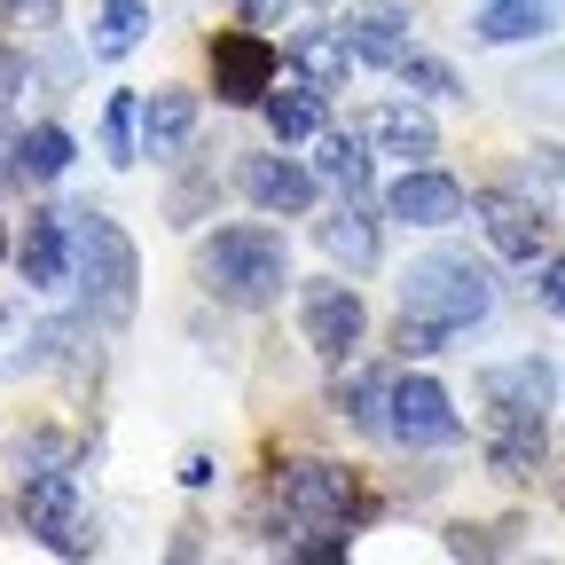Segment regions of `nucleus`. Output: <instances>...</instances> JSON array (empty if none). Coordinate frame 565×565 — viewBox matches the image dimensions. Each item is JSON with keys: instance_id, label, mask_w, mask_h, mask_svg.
<instances>
[{"instance_id": "obj_18", "label": "nucleus", "mask_w": 565, "mask_h": 565, "mask_svg": "<svg viewBox=\"0 0 565 565\" xmlns=\"http://www.w3.org/2000/svg\"><path fill=\"white\" fill-rule=\"evenodd\" d=\"M71 158H79V141H71V126H55V118L24 126V134L9 141V173H17L24 189H47V181H63V173H71Z\"/></svg>"}, {"instance_id": "obj_2", "label": "nucleus", "mask_w": 565, "mask_h": 565, "mask_svg": "<svg viewBox=\"0 0 565 565\" xmlns=\"http://www.w3.org/2000/svg\"><path fill=\"white\" fill-rule=\"evenodd\" d=\"M71 282H79V315L103 330H126L141 307V252L110 212H71Z\"/></svg>"}, {"instance_id": "obj_9", "label": "nucleus", "mask_w": 565, "mask_h": 565, "mask_svg": "<svg viewBox=\"0 0 565 565\" xmlns=\"http://www.w3.org/2000/svg\"><path fill=\"white\" fill-rule=\"evenodd\" d=\"M385 433L401 448H463V416L448 401L440 377L424 370H393V408H385Z\"/></svg>"}, {"instance_id": "obj_11", "label": "nucleus", "mask_w": 565, "mask_h": 565, "mask_svg": "<svg viewBox=\"0 0 565 565\" xmlns=\"http://www.w3.org/2000/svg\"><path fill=\"white\" fill-rule=\"evenodd\" d=\"M236 189L267 212V221H307L315 212V196H322V173L315 166H299V158H275V150H252L244 166H236Z\"/></svg>"}, {"instance_id": "obj_20", "label": "nucleus", "mask_w": 565, "mask_h": 565, "mask_svg": "<svg viewBox=\"0 0 565 565\" xmlns=\"http://www.w3.org/2000/svg\"><path fill=\"white\" fill-rule=\"evenodd\" d=\"M196 141V95L189 87H158L150 103H141V158H181Z\"/></svg>"}, {"instance_id": "obj_29", "label": "nucleus", "mask_w": 565, "mask_h": 565, "mask_svg": "<svg viewBox=\"0 0 565 565\" xmlns=\"http://www.w3.org/2000/svg\"><path fill=\"white\" fill-rule=\"evenodd\" d=\"M511 95H526L534 110H557V118H565V55H542V63L526 71V79H519Z\"/></svg>"}, {"instance_id": "obj_34", "label": "nucleus", "mask_w": 565, "mask_h": 565, "mask_svg": "<svg viewBox=\"0 0 565 565\" xmlns=\"http://www.w3.org/2000/svg\"><path fill=\"white\" fill-rule=\"evenodd\" d=\"M291 9H299V0H236V17H244V24H282Z\"/></svg>"}, {"instance_id": "obj_37", "label": "nucleus", "mask_w": 565, "mask_h": 565, "mask_svg": "<svg viewBox=\"0 0 565 565\" xmlns=\"http://www.w3.org/2000/svg\"><path fill=\"white\" fill-rule=\"evenodd\" d=\"M557 503H565V471H557Z\"/></svg>"}, {"instance_id": "obj_26", "label": "nucleus", "mask_w": 565, "mask_h": 565, "mask_svg": "<svg viewBox=\"0 0 565 565\" xmlns=\"http://www.w3.org/2000/svg\"><path fill=\"white\" fill-rule=\"evenodd\" d=\"M393 79H401L408 95H424V103H471L463 79H456V63H448V55H424V47H408V55L393 63Z\"/></svg>"}, {"instance_id": "obj_6", "label": "nucleus", "mask_w": 565, "mask_h": 565, "mask_svg": "<svg viewBox=\"0 0 565 565\" xmlns=\"http://www.w3.org/2000/svg\"><path fill=\"white\" fill-rule=\"evenodd\" d=\"M299 330H307V353H322L330 370H345L353 353H362V338H370V307H362L353 282L315 275V282H299Z\"/></svg>"}, {"instance_id": "obj_27", "label": "nucleus", "mask_w": 565, "mask_h": 565, "mask_svg": "<svg viewBox=\"0 0 565 565\" xmlns=\"http://www.w3.org/2000/svg\"><path fill=\"white\" fill-rule=\"evenodd\" d=\"M103 158L110 166L141 158V95H110V110H103Z\"/></svg>"}, {"instance_id": "obj_15", "label": "nucleus", "mask_w": 565, "mask_h": 565, "mask_svg": "<svg viewBox=\"0 0 565 565\" xmlns=\"http://www.w3.org/2000/svg\"><path fill=\"white\" fill-rule=\"evenodd\" d=\"M17 267H24L32 291H63V282H71V212L32 204V221L17 236Z\"/></svg>"}, {"instance_id": "obj_13", "label": "nucleus", "mask_w": 565, "mask_h": 565, "mask_svg": "<svg viewBox=\"0 0 565 565\" xmlns=\"http://www.w3.org/2000/svg\"><path fill=\"white\" fill-rule=\"evenodd\" d=\"M338 32H345L353 63H377V71H393V63L408 55L416 17H408V0H362V9H345V17H338Z\"/></svg>"}, {"instance_id": "obj_35", "label": "nucleus", "mask_w": 565, "mask_h": 565, "mask_svg": "<svg viewBox=\"0 0 565 565\" xmlns=\"http://www.w3.org/2000/svg\"><path fill=\"white\" fill-rule=\"evenodd\" d=\"M181 487H212V456H189L181 463Z\"/></svg>"}, {"instance_id": "obj_14", "label": "nucleus", "mask_w": 565, "mask_h": 565, "mask_svg": "<svg viewBox=\"0 0 565 565\" xmlns=\"http://www.w3.org/2000/svg\"><path fill=\"white\" fill-rule=\"evenodd\" d=\"M315 244L330 252V267H345V275H370V267L385 259V228H377L370 196H345L338 212H322V221H315Z\"/></svg>"}, {"instance_id": "obj_30", "label": "nucleus", "mask_w": 565, "mask_h": 565, "mask_svg": "<svg viewBox=\"0 0 565 565\" xmlns=\"http://www.w3.org/2000/svg\"><path fill=\"white\" fill-rule=\"evenodd\" d=\"M0 24L32 32V40H55L63 32V0H0Z\"/></svg>"}, {"instance_id": "obj_4", "label": "nucleus", "mask_w": 565, "mask_h": 565, "mask_svg": "<svg viewBox=\"0 0 565 565\" xmlns=\"http://www.w3.org/2000/svg\"><path fill=\"white\" fill-rule=\"evenodd\" d=\"M17 526L40 550H55V557H87V542H79V479H71V463H24Z\"/></svg>"}, {"instance_id": "obj_24", "label": "nucleus", "mask_w": 565, "mask_h": 565, "mask_svg": "<svg viewBox=\"0 0 565 565\" xmlns=\"http://www.w3.org/2000/svg\"><path fill=\"white\" fill-rule=\"evenodd\" d=\"M322 103H330V95L307 87V79H299V87H267L259 118H267V134L282 141V150H291V141H315V134H322Z\"/></svg>"}, {"instance_id": "obj_22", "label": "nucleus", "mask_w": 565, "mask_h": 565, "mask_svg": "<svg viewBox=\"0 0 565 565\" xmlns=\"http://www.w3.org/2000/svg\"><path fill=\"white\" fill-rule=\"evenodd\" d=\"M487 471L511 487L550 471V424H487Z\"/></svg>"}, {"instance_id": "obj_33", "label": "nucleus", "mask_w": 565, "mask_h": 565, "mask_svg": "<svg viewBox=\"0 0 565 565\" xmlns=\"http://www.w3.org/2000/svg\"><path fill=\"white\" fill-rule=\"evenodd\" d=\"M534 299H542V315H565V252H550V259H542Z\"/></svg>"}, {"instance_id": "obj_17", "label": "nucleus", "mask_w": 565, "mask_h": 565, "mask_svg": "<svg viewBox=\"0 0 565 565\" xmlns=\"http://www.w3.org/2000/svg\"><path fill=\"white\" fill-rule=\"evenodd\" d=\"M282 63H291L307 87H322V95H338L353 79V47H345L338 24H299L291 40H282Z\"/></svg>"}, {"instance_id": "obj_10", "label": "nucleus", "mask_w": 565, "mask_h": 565, "mask_svg": "<svg viewBox=\"0 0 565 565\" xmlns=\"http://www.w3.org/2000/svg\"><path fill=\"white\" fill-rule=\"evenodd\" d=\"M275 71H282V47L267 32H221L212 40V79H221L228 110H259L267 87H275Z\"/></svg>"}, {"instance_id": "obj_5", "label": "nucleus", "mask_w": 565, "mask_h": 565, "mask_svg": "<svg viewBox=\"0 0 565 565\" xmlns=\"http://www.w3.org/2000/svg\"><path fill=\"white\" fill-rule=\"evenodd\" d=\"M275 511H282V526H353V519H362V494H353L345 463L299 456V463L275 471Z\"/></svg>"}, {"instance_id": "obj_16", "label": "nucleus", "mask_w": 565, "mask_h": 565, "mask_svg": "<svg viewBox=\"0 0 565 565\" xmlns=\"http://www.w3.org/2000/svg\"><path fill=\"white\" fill-rule=\"evenodd\" d=\"M565 0H479L471 9V40L479 47H526L542 32H557Z\"/></svg>"}, {"instance_id": "obj_8", "label": "nucleus", "mask_w": 565, "mask_h": 565, "mask_svg": "<svg viewBox=\"0 0 565 565\" xmlns=\"http://www.w3.org/2000/svg\"><path fill=\"white\" fill-rule=\"evenodd\" d=\"M487 424H550L557 416V362L550 353H511V362L479 370Z\"/></svg>"}, {"instance_id": "obj_19", "label": "nucleus", "mask_w": 565, "mask_h": 565, "mask_svg": "<svg viewBox=\"0 0 565 565\" xmlns=\"http://www.w3.org/2000/svg\"><path fill=\"white\" fill-rule=\"evenodd\" d=\"M385 158H401V166H433L440 158V126L424 118L416 103H385V110H370V126H362Z\"/></svg>"}, {"instance_id": "obj_23", "label": "nucleus", "mask_w": 565, "mask_h": 565, "mask_svg": "<svg viewBox=\"0 0 565 565\" xmlns=\"http://www.w3.org/2000/svg\"><path fill=\"white\" fill-rule=\"evenodd\" d=\"M315 173L338 189V196H370L377 189V166H370V134L362 126H345V134H322V158Z\"/></svg>"}, {"instance_id": "obj_36", "label": "nucleus", "mask_w": 565, "mask_h": 565, "mask_svg": "<svg viewBox=\"0 0 565 565\" xmlns=\"http://www.w3.org/2000/svg\"><path fill=\"white\" fill-rule=\"evenodd\" d=\"M0 259H9V228H0Z\"/></svg>"}, {"instance_id": "obj_3", "label": "nucleus", "mask_w": 565, "mask_h": 565, "mask_svg": "<svg viewBox=\"0 0 565 565\" xmlns=\"http://www.w3.org/2000/svg\"><path fill=\"white\" fill-rule=\"evenodd\" d=\"M401 315H424L440 330H479L494 315V259L463 252V244H433L401 267Z\"/></svg>"}, {"instance_id": "obj_12", "label": "nucleus", "mask_w": 565, "mask_h": 565, "mask_svg": "<svg viewBox=\"0 0 565 565\" xmlns=\"http://www.w3.org/2000/svg\"><path fill=\"white\" fill-rule=\"evenodd\" d=\"M463 212H471V196H463V181L440 173V166H408V173L385 189V221H401V228H456Z\"/></svg>"}, {"instance_id": "obj_28", "label": "nucleus", "mask_w": 565, "mask_h": 565, "mask_svg": "<svg viewBox=\"0 0 565 565\" xmlns=\"http://www.w3.org/2000/svg\"><path fill=\"white\" fill-rule=\"evenodd\" d=\"M448 345H456V330L424 322V315H401V330H393V353H401V362H433V353H448Z\"/></svg>"}, {"instance_id": "obj_25", "label": "nucleus", "mask_w": 565, "mask_h": 565, "mask_svg": "<svg viewBox=\"0 0 565 565\" xmlns=\"http://www.w3.org/2000/svg\"><path fill=\"white\" fill-rule=\"evenodd\" d=\"M141 32H150V0H103L87 55H95V63H126V55L141 47Z\"/></svg>"}, {"instance_id": "obj_7", "label": "nucleus", "mask_w": 565, "mask_h": 565, "mask_svg": "<svg viewBox=\"0 0 565 565\" xmlns=\"http://www.w3.org/2000/svg\"><path fill=\"white\" fill-rule=\"evenodd\" d=\"M471 212H479L487 252L503 259V267H534V259H550V252H557V244H550V204H534V196H526V189H511V181L479 189V196H471Z\"/></svg>"}, {"instance_id": "obj_1", "label": "nucleus", "mask_w": 565, "mask_h": 565, "mask_svg": "<svg viewBox=\"0 0 565 565\" xmlns=\"http://www.w3.org/2000/svg\"><path fill=\"white\" fill-rule=\"evenodd\" d=\"M196 291L221 299V307H236V315L275 307L282 291H291V244H282V228H267V221L212 228L196 244Z\"/></svg>"}, {"instance_id": "obj_31", "label": "nucleus", "mask_w": 565, "mask_h": 565, "mask_svg": "<svg viewBox=\"0 0 565 565\" xmlns=\"http://www.w3.org/2000/svg\"><path fill=\"white\" fill-rule=\"evenodd\" d=\"M212 189H221V173H212V166H196L181 189H173V228H196V212H204V196Z\"/></svg>"}, {"instance_id": "obj_21", "label": "nucleus", "mask_w": 565, "mask_h": 565, "mask_svg": "<svg viewBox=\"0 0 565 565\" xmlns=\"http://www.w3.org/2000/svg\"><path fill=\"white\" fill-rule=\"evenodd\" d=\"M330 408L353 424V433H385V408H393V370H377V362H362V370H338Z\"/></svg>"}, {"instance_id": "obj_32", "label": "nucleus", "mask_w": 565, "mask_h": 565, "mask_svg": "<svg viewBox=\"0 0 565 565\" xmlns=\"http://www.w3.org/2000/svg\"><path fill=\"white\" fill-rule=\"evenodd\" d=\"M24 79H32V55H24V47H9V40H0V110H9V103L24 95Z\"/></svg>"}]
</instances>
